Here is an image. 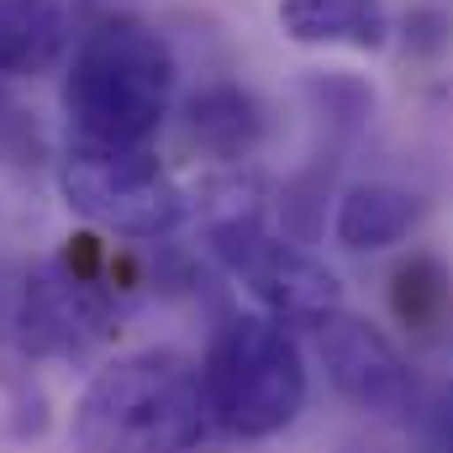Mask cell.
Wrapping results in <instances>:
<instances>
[{
	"label": "cell",
	"instance_id": "obj_1",
	"mask_svg": "<svg viewBox=\"0 0 453 453\" xmlns=\"http://www.w3.org/2000/svg\"><path fill=\"white\" fill-rule=\"evenodd\" d=\"M201 242L211 264L226 280H237L264 317L285 322L290 333H317L327 317L342 311V285L338 274L306 253L296 237H280L269 226V196L253 174L232 169L201 185Z\"/></svg>",
	"mask_w": 453,
	"mask_h": 453
},
{
	"label": "cell",
	"instance_id": "obj_2",
	"mask_svg": "<svg viewBox=\"0 0 453 453\" xmlns=\"http://www.w3.org/2000/svg\"><path fill=\"white\" fill-rule=\"evenodd\" d=\"M174 48L137 16H101L80 32L64 69V116L74 142L148 148L174 101Z\"/></svg>",
	"mask_w": 453,
	"mask_h": 453
},
{
	"label": "cell",
	"instance_id": "obj_3",
	"mask_svg": "<svg viewBox=\"0 0 453 453\" xmlns=\"http://www.w3.org/2000/svg\"><path fill=\"white\" fill-rule=\"evenodd\" d=\"M206 433L201 364L174 348L121 353L74 401V443L85 453H201Z\"/></svg>",
	"mask_w": 453,
	"mask_h": 453
},
{
	"label": "cell",
	"instance_id": "obj_4",
	"mask_svg": "<svg viewBox=\"0 0 453 453\" xmlns=\"http://www.w3.org/2000/svg\"><path fill=\"white\" fill-rule=\"evenodd\" d=\"M201 390H206L211 427H222L226 438H242V443L280 438L306 411V395H311L301 338L264 311L226 317L206 342Z\"/></svg>",
	"mask_w": 453,
	"mask_h": 453
},
{
	"label": "cell",
	"instance_id": "obj_5",
	"mask_svg": "<svg viewBox=\"0 0 453 453\" xmlns=\"http://www.w3.org/2000/svg\"><path fill=\"white\" fill-rule=\"evenodd\" d=\"M74 248L32 264L16 290L11 333L27 358H90L116 333V290L106 285V253L96 237H69Z\"/></svg>",
	"mask_w": 453,
	"mask_h": 453
},
{
	"label": "cell",
	"instance_id": "obj_6",
	"mask_svg": "<svg viewBox=\"0 0 453 453\" xmlns=\"http://www.w3.org/2000/svg\"><path fill=\"white\" fill-rule=\"evenodd\" d=\"M58 190L74 217L111 232L158 242L185 222L190 201L174 174L148 148H106V142H69L58 158Z\"/></svg>",
	"mask_w": 453,
	"mask_h": 453
},
{
	"label": "cell",
	"instance_id": "obj_7",
	"mask_svg": "<svg viewBox=\"0 0 453 453\" xmlns=\"http://www.w3.org/2000/svg\"><path fill=\"white\" fill-rule=\"evenodd\" d=\"M317 358H322L333 390L342 401H353L358 411L395 417V411H406L417 401V380H411L406 353L385 338L374 322L353 317L348 306L317 327Z\"/></svg>",
	"mask_w": 453,
	"mask_h": 453
},
{
	"label": "cell",
	"instance_id": "obj_8",
	"mask_svg": "<svg viewBox=\"0 0 453 453\" xmlns=\"http://www.w3.org/2000/svg\"><path fill=\"white\" fill-rule=\"evenodd\" d=\"M427 217V201L395 180H364V185H348L338 196V211H333V237H338L348 253H385L395 242H406Z\"/></svg>",
	"mask_w": 453,
	"mask_h": 453
},
{
	"label": "cell",
	"instance_id": "obj_9",
	"mask_svg": "<svg viewBox=\"0 0 453 453\" xmlns=\"http://www.w3.org/2000/svg\"><path fill=\"white\" fill-rule=\"evenodd\" d=\"M185 137H190L206 158L242 169V158H253L258 142H264V106H258L242 85L211 80V85H201V90L185 101Z\"/></svg>",
	"mask_w": 453,
	"mask_h": 453
},
{
	"label": "cell",
	"instance_id": "obj_10",
	"mask_svg": "<svg viewBox=\"0 0 453 453\" xmlns=\"http://www.w3.org/2000/svg\"><path fill=\"white\" fill-rule=\"evenodd\" d=\"M280 32L301 48L374 53L390 37L385 0H280Z\"/></svg>",
	"mask_w": 453,
	"mask_h": 453
},
{
	"label": "cell",
	"instance_id": "obj_11",
	"mask_svg": "<svg viewBox=\"0 0 453 453\" xmlns=\"http://www.w3.org/2000/svg\"><path fill=\"white\" fill-rule=\"evenodd\" d=\"M69 48L64 0H0V80L53 74Z\"/></svg>",
	"mask_w": 453,
	"mask_h": 453
},
{
	"label": "cell",
	"instance_id": "obj_12",
	"mask_svg": "<svg viewBox=\"0 0 453 453\" xmlns=\"http://www.w3.org/2000/svg\"><path fill=\"white\" fill-rule=\"evenodd\" d=\"M390 317L411 342H443L453 333V269L417 248L390 269Z\"/></svg>",
	"mask_w": 453,
	"mask_h": 453
},
{
	"label": "cell",
	"instance_id": "obj_13",
	"mask_svg": "<svg viewBox=\"0 0 453 453\" xmlns=\"http://www.w3.org/2000/svg\"><path fill=\"white\" fill-rule=\"evenodd\" d=\"M0 158L16 164V169H27V164L42 158V132L27 116V106L5 90V80H0Z\"/></svg>",
	"mask_w": 453,
	"mask_h": 453
},
{
	"label": "cell",
	"instance_id": "obj_14",
	"mask_svg": "<svg viewBox=\"0 0 453 453\" xmlns=\"http://www.w3.org/2000/svg\"><path fill=\"white\" fill-rule=\"evenodd\" d=\"M449 42H453V21L438 5H417V11L406 16V53L433 58V53H443Z\"/></svg>",
	"mask_w": 453,
	"mask_h": 453
},
{
	"label": "cell",
	"instance_id": "obj_15",
	"mask_svg": "<svg viewBox=\"0 0 453 453\" xmlns=\"http://www.w3.org/2000/svg\"><path fill=\"white\" fill-rule=\"evenodd\" d=\"M427 453H453V385L438 395V406L427 417Z\"/></svg>",
	"mask_w": 453,
	"mask_h": 453
},
{
	"label": "cell",
	"instance_id": "obj_16",
	"mask_svg": "<svg viewBox=\"0 0 453 453\" xmlns=\"http://www.w3.org/2000/svg\"><path fill=\"white\" fill-rule=\"evenodd\" d=\"M80 5L101 21V16H121V5H127V0H80Z\"/></svg>",
	"mask_w": 453,
	"mask_h": 453
}]
</instances>
